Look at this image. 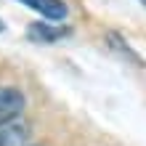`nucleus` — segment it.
<instances>
[{
  "label": "nucleus",
  "mask_w": 146,
  "mask_h": 146,
  "mask_svg": "<svg viewBox=\"0 0 146 146\" xmlns=\"http://www.w3.org/2000/svg\"><path fill=\"white\" fill-rule=\"evenodd\" d=\"M24 109V96L16 88H0V125L11 122L21 114Z\"/></svg>",
  "instance_id": "obj_1"
},
{
  "label": "nucleus",
  "mask_w": 146,
  "mask_h": 146,
  "mask_svg": "<svg viewBox=\"0 0 146 146\" xmlns=\"http://www.w3.org/2000/svg\"><path fill=\"white\" fill-rule=\"evenodd\" d=\"M24 5H29L32 11H37L40 16H45L50 21H61L66 19V5L61 0H21Z\"/></svg>",
  "instance_id": "obj_2"
},
{
  "label": "nucleus",
  "mask_w": 146,
  "mask_h": 146,
  "mask_svg": "<svg viewBox=\"0 0 146 146\" xmlns=\"http://www.w3.org/2000/svg\"><path fill=\"white\" fill-rule=\"evenodd\" d=\"M66 29H58V27H48V24H32L29 27V37L32 40H40V42H53L58 37H64Z\"/></svg>",
  "instance_id": "obj_3"
},
{
  "label": "nucleus",
  "mask_w": 146,
  "mask_h": 146,
  "mask_svg": "<svg viewBox=\"0 0 146 146\" xmlns=\"http://www.w3.org/2000/svg\"><path fill=\"white\" fill-rule=\"evenodd\" d=\"M24 135L27 130H19V127H0V146H19Z\"/></svg>",
  "instance_id": "obj_4"
},
{
  "label": "nucleus",
  "mask_w": 146,
  "mask_h": 146,
  "mask_svg": "<svg viewBox=\"0 0 146 146\" xmlns=\"http://www.w3.org/2000/svg\"><path fill=\"white\" fill-rule=\"evenodd\" d=\"M141 3H143V5H146V0H141Z\"/></svg>",
  "instance_id": "obj_5"
},
{
  "label": "nucleus",
  "mask_w": 146,
  "mask_h": 146,
  "mask_svg": "<svg viewBox=\"0 0 146 146\" xmlns=\"http://www.w3.org/2000/svg\"><path fill=\"white\" fill-rule=\"evenodd\" d=\"M0 29H3V24H0Z\"/></svg>",
  "instance_id": "obj_6"
}]
</instances>
